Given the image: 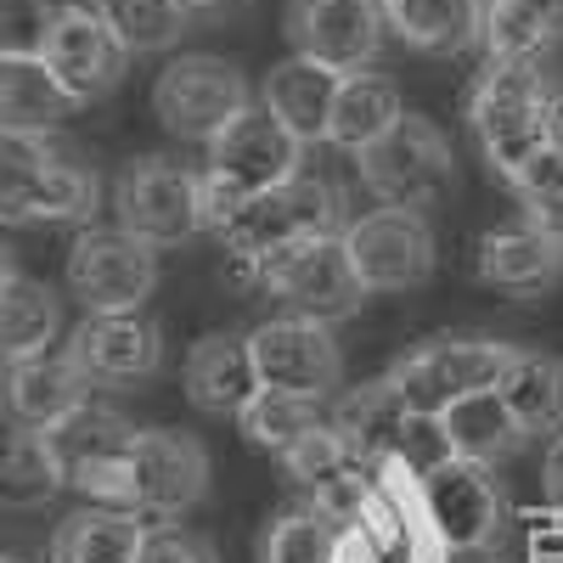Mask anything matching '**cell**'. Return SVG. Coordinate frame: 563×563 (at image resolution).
Instances as JSON below:
<instances>
[{
  "label": "cell",
  "mask_w": 563,
  "mask_h": 563,
  "mask_svg": "<svg viewBox=\"0 0 563 563\" xmlns=\"http://www.w3.org/2000/svg\"><path fill=\"white\" fill-rule=\"evenodd\" d=\"M344 249L355 276L366 282V294H406L422 288L434 276V231L429 214H411V209H372L355 214L344 225Z\"/></svg>",
  "instance_id": "cell-12"
},
{
  "label": "cell",
  "mask_w": 563,
  "mask_h": 563,
  "mask_svg": "<svg viewBox=\"0 0 563 563\" xmlns=\"http://www.w3.org/2000/svg\"><path fill=\"white\" fill-rule=\"evenodd\" d=\"M445 440H451V451L456 456H467V462H501V456H512L530 434L519 429V417L507 411V400H501V389H485V395H467V400H456L445 417Z\"/></svg>",
  "instance_id": "cell-30"
},
{
  "label": "cell",
  "mask_w": 563,
  "mask_h": 563,
  "mask_svg": "<svg viewBox=\"0 0 563 563\" xmlns=\"http://www.w3.org/2000/svg\"><path fill=\"white\" fill-rule=\"evenodd\" d=\"M57 333H63V299L7 260V271H0V344H7V366L52 355Z\"/></svg>",
  "instance_id": "cell-29"
},
{
  "label": "cell",
  "mask_w": 563,
  "mask_h": 563,
  "mask_svg": "<svg viewBox=\"0 0 563 563\" xmlns=\"http://www.w3.org/2000/svg\"><path fill=\"white\" fill-rule=\"evenodd\" d=\"M411 417H417V411L406 406V395L395 389V378L384 372V378H372V384L339 395V406H333V429L344 434V445L355 451V462H366V467H389V462H400V451H406Z\"/></svg>",
  "instance_id": "cell-21"
},
{
  "label": "cell",
  "mask_w": 563,
  "mask_h": 563,
  "mask_svg": "<svg viewBox=\"0 0 563 563\" xmlns=\"http://www.w3.org/2000/svg\"><path fill=\"white\" fill-rule=\"evenodd\" d=\"M361 186L384 209H411V214H434L451 192H456V158L451 141L440 135V124H429L422 113H406L378 147H366L355 158Z\"/></svg>",
  "instance_id": "cell-5"
},
{
  "label": "cell",
  "mask_w": 563,
  "mask_h": 563,
  "mask_svg": "<svg viewBox=\"0 0 563 563\" xmlns=\"http://www.w3.org/2000/svg\"><path fill=\"white\" fill-rule=\"evenodd\" d=\"M282 34H288L294 57L355 74V68H372L389 23H384V7H372V0H288Z\"/></svg>",
  "instance_id": "cell-17"
},
{
  "label": "cell",
  "mask_w": 563,
  "mask_h": 563,
  "mask_svg": "<svg viewBox=\"0 0 563 563\" xmlns=\"http://www.w3.org/2000/svg\"><path fill=\"white\" fill-rule=\"evenodd\" d=\"M158 288V249L124 225H85L68 249V294L85 316H130Z\"/></svg>",
  "instance_id": "cell-8"
},
{
  "label": "cell",
  "mask_w": 563,
  "mask_h": 563,
  "mask_svg": "<svg viewBox=\"0 0 563 563\" xmlns=\"http://www.w3.org/2000/svg\"><path fill=\"white\" fill-rule=\"evenodd\" d=\"M512 192H519L525 225L563 249V158L558 153H541L519 180H512Z\"/></svg>",
  "instance_id": "cell-37"
},
{
  "label": "cell",
  "mask_w": 563,
  "mask_h": 563,
  "mask_svg": "<svg viewBox=\"0 0 563 563\" xmlns=\"http://www.w3.org/2000/svg\"><path fill=\"white\" fill-rule=\"evenodd\" d=\"M74 0H7V52H40Z\"/></svg>",
  "instance_id": "cell-38"
},
{
  "label": "cell",
  "mask_w": 563,
  "mask_h": 563,
  "mask_svg": "<svg viewBox=\"0 0 563 563\" xmlns=\"http://www.w3.org/2000/svg\"><path fill=\"white\" fill-rule=\"evenodd\" d=\"M552 97L558 85L541 63H485V74L467 90V130H474L490 175H501L507 186L547 153Z\"/></svg>",
  "instance_id": "cell-1"
},
{
  "label": "cell",
  "mask_w": 563,
  "mask_h": 563,
  "mask_svg": "<svg viewBox=\"0 0 563 563\" xmlns=\"http://www.w3.org/2000/svg\"><path fill=\"white\" fill-rule=\"evenodd\" d=\"M153 519L130 507H79L52 536V563H141Z\"/></svg>",
  "instance_id": "cell-26"
},
{
  "label": "cell",
  "mask_w": 563,
  "mask_h": 563,
  "mask_svg": "<svg viewBox=\"0 0 563 563\" xmlns=\"http://www.w3.org/2000/svg\"><path fill=\"white\" fill-rule=\"evenodd\" d=\"M501 400L525 434H563V361L519 350L512 372L501 378Z\"/></svg>",
  "instance_id": "cell-31"
},
{
  "label": "cell",
  "mask_w": 563,
  "mask_h": 563,
  "mask_svg": "<svg viewBox=\"0 0 563 563\" xmlns=\"http://www.w3.org/2000/svg\"><path fill=\"white\" fill-rule=\"evenodd\" d=\"M547 153L563 158V85H558V97H552V124H547Z\"/></svg>",
  "instance_id": "cell-42"
},
{
  "label": "cell",
  "mask_w": 563,
  "mask_h": 563,
  "mask_svg": "<svg viewBox=\"0 0 563 563\" xmlns=\"http://www.w3.org/2000/svg\"><path fill=\"white\" fill-rule=\"evenodd\" d=\"M333 563H451V547L434 530L429 496L411 467H378L361 512L339 530Z\"/></svg>",
  "instance_id": "cell-4"
},
{
  "label": "cell",
  "mask_w": 563,
  "mask_h": 563,
  "mask_svg": "<svg viewBox=\"0 0 563 563\" xmlns=\"http://www.w3.org/2000/svg\"><path fill=\"white\" fill-rule=\"evenodd\" d=\"M384 23L422 57H462L485 40V0H389Z\"/></svg>",
  "instance_id": "cell-25"
},
{
  "label": "cell",
  "mask_w": 563,
  "mask_h": 563,
  "mask_svg": "<svg viewBox=\"0 0 563 563\" xmlns=\"http://www.w3.org/2000/svg\"><path fill=\"white\" fill-rule=\"evenodd\" d=\"M372 7H389V0H372Z\"/></svg>",
  "instance_id": "cell-47"
},
{
  "label": "cell",
  "mask_w": 563,
  "mask_h": 563,
  "mask_svg": "<svg viewBox=\"0 0 563 563\" xmlns=\"http://www.w3.org/2000/svg\"><path fill=\"white\" fill-rule=\"evenodd\" d=\"M406 119V102H400V85L389 74H372V68H355L344 74L339 85V102H333V130H327V147H344V153H366Z\"/></svg>",
  "instance_id": "cell-28"
},
{
  "label": "cell",
  "mask_w": 563,
  "mask_h": 563,
  "mask_svg": "<svg viewBox=\"0 0 563 563\" xmlns=\"http://www.w3.org/2000/svg\"><path fill=\"white\" fill-rule=\"evenodd\" d=\"M530 7H536V12H541V23L563 40V0H530Z\"/></svg>",
  "instance_id": "cell-43"
},
{
  "label": "cell",
  "mask_w": 563,
  "mask_h": 563,
  "mask_svg": "<svg viewBox=\"0 0 563 563\" xmlns=\"http://www.w3.org/2000/svg\"><path fill=\"white\" fill-rule=\"evenodd\" d=\"M135 434L141 429L124 411L90 400L68 422H57L45 440H52V451H57L74 490H85L90 501H102V507H124V462H130Z\"/></svg>",
  "instance_id": "cell-16"
},
{
  "label": "cell",
  "mask_w": 563,
  "mask_h": 563,
  "mask_svg": "<svg viewBox=\"0 0 563 563\" xmlns=\"http://www.w3.org/2000/svg\"><path fill=\"white\" fill-rule=\"evenodd\" d=\"M203 164L214 175H225L243 198H265V192H276V186H288L294 175H305V141L282 124L265 102H249L214 135V147H209Z\"/></svg>",
  "instance_id": "cell-15"
},
{
  "label": "cell",
  "mask_w": 563,
  "mask_h": 563,
  "mask_svg": "<svg viewBox=\"0 0 563 563\" xmlns=\"http://www.w3.org/2000/svg\"><path fill=\"white\" fill-rule=\"evenodd\" d=\"M63 485H68V474H63L52 440H45L40 429H12L7 474H0V501H7L12 512H34V507L52 501Z\"/></svg>",
  "instance_id": "cell-32"
},
{
  "label": "cell",
  "mask_w": 563,
  "mask_h": 563,
  "mask_svg": "<svg viewBox=\"0 0 563 563\" xmlns=\"http://www.w3.org/2000/svg\"><path fill=\"white\" fill-rule=\"evenodd\" d=\"M558 276H563V249L547 243L541 231H530V225L490 231V238L479 243V282L496 288V294L536 299V294L552 288Z\"/></svg>",
  "instance_id": "cell-27"
},
{
  "label": "cell",
  "mask_w": 563,
  "mask_h": 563,
  "mask_svg": "<svg viewBox=\"0 0 563 563\" xmlns=\"http://www.w3.org/2000/svg\"><path fill=\"white\" fill-rule=\"evenodd\" d=\"M474 563H519V558H501V552L490 547V552H474Z\"/></svg>",
  "instance_id": "cell-45"
},
{
  "label": "cell",
  "mask_w": 563,
  "mask_h": 563,
  "mask_svg": "<svg viewBox=\"0 0 563 563\" xmlns=\"http://www.w3.org/2000/svg\"><path fill=\"white\" fill-rule=\"evenodd\" d=\"M422 496H429L434 530L445 536L451 558L490 552L507 530V496H501V479L490 474V462L451 456L434 474H422Z\"/></svg>",
  "instance_id": "cell-14"
},
{
  "label": "cell",
  "mask_w": 563,
  "mask_h": 563,
  "mask_svg": "<svg viewBox=\"0 0 563 563\" xmlns=\"http://www.w3.org/2000/svg\"><path fill=\"white\" fill-rule=\"evenodd\" d=\"M525 563H563V507L530 512V530H525Z\"/></svg>",
  "instance_id": "cell-40"
},
{
  "label": "cell",
  "mask_w": 563,
  "mask_h": 563,
  "mask_svg": "<svg viewBox=\"0 0 563 563\" xmlns=\"http://www.w3.org/2000/svg\"><path fill=\"white\" fill-rule=\"evenodd\" d=\"M519 350L512 344H496V339H429L406 350L389 378L395 389L406 395L411 411H429V417H445L456 400L467 395H485V389H501V378L512 372Z\"/></svg>",
  "instance_id": "cell-6"
},
{
  "label": "cell",
  "mask_w": 563,
  "mask_h": 563,
  "mask_svg": "<svg viewBox=\"0 0 563 563\" xmlns=\"http://www.w3.org/2000/svg\"><path fill=\"white\" fill-rule=\"evenodd\" d=\"M97 12L124 40L130 57H164L180 45V34L192 29V12H186L180 0H97Z\"/></svg>",
  "instance_id": "cell-33"
},
{
  "label": "cell",
  "mask_w": 563,
  "mask_h": 563,
  "mask_svg": "<svg viewBox=\"0 0 563 563\" xmlns=\"http://www.w3.org/2000/svg\"><path fill=\"white\" fill-rule=\"evenodd\" d=\"M541 485H547V507H563V434H552V445H547Z\"/></svg>",
  "instance_id": "cell-41"
},
{
  "label": "cell",
  "mask_w": 563,
  "mask_h": 563,
  "mask_svg": "<svg viewBox=\"0 0 563 563\" xmlns=\"http://www.w3.org/2000/svg\"><path fill=\"white\" fill-rule=\"evenodd\" d=\"M40 57L57 68V79L74 90L85 108L113 97V90L124 85V74H130V52H124V40L108 29V18L97 12V0H74V7L52 23V34H45Z\"/></svg>",
  "instance_id": "cell-18"
},
{
  "label": "cell",
  "mask_w": 563,
  "mask_h": 563,
  "mask_svg": "<svg viewBox=\"0 0 563 563\" xmlns=\"http://www.w3.org/2000/svg\"><path fill=\"white\" fill-rule=\"evenodd\" d=\"M180 384H186V400H192L203 417H243L249 400L265 389L260 366H254V344L243 333H209V339H198L192 350H186Z\"/></svg>",
  "instance_id": "cell-20"
},
{
  "label": "cell",
  "mask_w": 563,
  "mask_h": 563,
  "mask_svg": "<svg viewBox=\"0 0 563 563\" xmlns=\"http://www.w3.org/2000/svg\"><path fill=\"white\" fill-rule=\"evenodd\" d=\"M321 400H305V395H282V389H260L254 400H249V411L238 417V429H243V440L249 445H260V451H271V456H288L305 434H316L321 429Z\"/></svg>",
  "instance_id": "cell-34"
},
{
  "label": "cell",
  "mask_w": 563,
  "mask_h": 563,
  "mask_svg": "<svg viewBox=\"0 0 563 563\" xmlns=\"http://www.w3.org/2000/svg\"><path fill=\"white\" fill-rule=\"evenodd\" d=\"M339 85L344 74L339 68H321L310 57H288L276 63L260 85V102L288 124L305 147H316V141H327V130H333V102H339Z\"/></svg>",
  "instance_id": "cell-24"
},
{
  "label": "cell",
  "mask_w": 563,
  "mask_h": 563,
  "mask_svg": "<svg viewBox=\"0 0 563 563\" xmlns=\"http://www.w3.org/2000/svg\"><path fill=\"white\" fill-rule=\"evenodd\" d=\"M102 203V180L79 164L52 130H0V214L7 225H57L90 220Z\"/></svg>",
  "instance_id": "cell-2"
},
{
  "label": "cell",
  "mask_w": 563,
  "mask_h": 563,
  "mask_svg": "<svg viewBox=\"0 0 563 563\" xmlns=\"http://www.w3.org/2000/svg\"><path fill=\"white\" fill-rule=\"evenodd\" d=\"M85 102L40 52H0V130H57Z\"/></svg>",
  "instance_id": "cell-23"
},
{
  "label": "cell",
  "mask_w": 563,
  "mask_h": 563,
  "mask_svg": "<svg viewBox=\"0 0 563 563\" xmlns=\"http://www.w3.org/2000/svg\"><path fill=\"white\" fill-rule=\"evenodd\" d=\"M209 496V451L192 434L141 429L124 462V507L153 525H175Z\"/></svg>",
  "instance_id": "cell-9"
},
{
  "label": "cell",
  "mask_w": 563,
  "mask_h": 563,
  "mask_svg": "<svg viewBox=\"0 0 563 563\" xmlns=\"http://www.w3.org/2000/svg\"><path fill=\"white\" fill-rule=\"evenodd\" d=\"M7 563H29V558H18V552H12V558H7Z\"/></svg>",
  "instance_id": "cell-46"
},
{
  "label": "cell",
  "mask_w": 563,
  "mask_h": 563,
  "mask_svg": "<svg viewBox=\"0 0 563 563\" xmlns=\"http://www.w3.org/2000/svg\"><path fill=\"white\" fill-rule=\"evenodd\" d=\"M141 563H214V552H209L198 536H186L180 525H153Z\"/></svg>",
  "instance_id": "cell-39"
},
{
  "label": "cell",
  "mask_w": 563,
  "mask_h": 563,
  "mask_svg": "<svg viewBox=\"0 0 563 563\" xmlns=\"http://www.w3.org/2000/svg\"><path fill=\"white\" fill-rule=\"evenodd\" d=\"M249 108V79L238 63L214 52H180L169 68L153 79V113L175 141L192 147H214V135Z\"/></svg>",
  "instance_id": "cell-7"
},
{
  "label": "cell",
  "mask_w": 563,
  "mask_h": 563,
  "mask_svg": "<svg viewBox=\"0 0 563 563\" xmlns=\"http://www.w3.org/2000/svg\"><path fill=\"white\" fill-rule=\"evenodd\" d=\"M310 238H339V192L327 186L321 175H294L288 186L254 198L243 209V220L225 231V282L249 294H265V265L294 249V243H310Z\"/></svg>",
  "instance_id": "cell-3"
},
{
  "label": "cell",
  "mask_w": 563,
  "mask_h": 563,
  "mask_svg": "<svg viewBox=\"0 0 563 563\" xmlns=\"http://www.w3.org/2000/svg\"><path fill=\"white\" fill-rule=\"evenodd\" d=\"M90 389L97 384H90L68 355H34V361L7 366V411H12L18 429L52 434L79 406H90Z\"/></svg>",
  "instance_id": "cell-22"
},
{
  "label": "cell",
  "mask_w": 563,
  "mask_h": 563,
  "mask_svg": "<svg viewBox=\"0 0 563 563\" xmlns=\"http://www.w3.org/2000/svg\"><path fill=\"white\" fill-rule=\"evenodd\" d=\"M333 552H339V525L310 501L276 512L260 541V563H333Z\"/></svg>",
  "instance_id": "cell-35"
},
{
  "label": "cell",
  "mask_w": 563,
  "mask_h": 563,
  "mask_svg": "<svg viewBox=\"0 0 563 563\" xmlns=\"http://www.w3.org/2000/svg\"><path fill=\"white\" fill-rule=\"evenodd\" d=\"M265 294L288 305V316H310V321L333 327V321L361 310L366 282L355 276L344 231H339V238H310V243L282 249L265 265Z\"/></svg>",
  "instance_id": "cell-11"
},
{
  "label": "cell",
  "mask_w": 563,
  "mask_h": 563,
  "mask_svg": "<svg viewBox=\"0 0 563 563\" xmlns=\"http://www.w3.org/2000/svg\"><path fill=\"white\" fill-rule=\"evenodd\" d=\"M249 344H254V366H260L265 389L327 400L344 384V350H339V339H333V327H327V321L271 316L265 327L249 333Z\"/></svg>",
  "instance_id": "cell-13"
},
{
  "label": "cell",
  "mask_w": 563,
  "mask_h": 563,
  "mask_svg": "<svg viewBox=\"0 0 563 563\" xmlns=\"http://www.w3.org/2000/svg\"><path fill=\"white\" fill-rule=\"evenodd\" d=\"M113 214L130 238L153 243V249H175L186 238H198L203 231L198 169L169 164V158H135L113 180Z\"/></svg>",
  "instance_id": "cell-10"
},
{
  "label": "cell",
  "mask_w": 563,
  "mask_h": 563,
  "mask_svg": "<svg viewBox=\"0 0 563 563\" xmlns=\"http://www.w3.org/2000/svg\"><path fill=\"white\" fill-rule=\"evenodd\" d=\"M79 372L97 389H135V384H147L158 361H164V333L141 316H85L74 327V339L63 350Z\"/></svg>",
  "instance_id": "cell-19"
},
{
  "label": "cell",
  "mask_w": 563,
  "mask_h": 563,
  "mask_svg": "<svg viewBox=\"0 0 563 563\" xmlns=\"http://www.w3.org/2000/svg\"><path fill=\"white\" fill-rule=\"evenodd\" d=\"M180 7H186V12H220L225 0H180Z\"/></svg>",
  "instance_id": "cell-44"
},
{
  "label": "cell",
  "mask_w": 563,
  "mask_h": 563,
  "mask_svg": "<svg viewBox=\"0 0 563 563\" xmlns=\"http://www.w3.org/2000/svg\"><path fill=\"white\" fill-rule=\"evenodd\" d=\"M552 29L530 0H485V63H541L552 52Z\"/></svg>",
  "instance_id": "cell-36"
}]
</instances>
